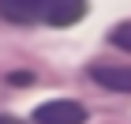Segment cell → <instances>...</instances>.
Wrapping results in <instances>:
<instances>
[{"instance_id":"cell-6","label":"cell","mask_w":131,"mask_h":124,"mask_svg":"<svg viewBox=\"0 0 131 124\" xmlns=\"http://www.w3.org/2000/svg\"><path fill=\"white\" fill-rule=\"evenodd\" d=\"M11 83H15V87H30L34 75H30V72H15V75H11Z\"/></svg>"},{"instance_id":"cell-5","label":"cell","mask_w":131,"mask_h":124,"mask_svg":"<svg viewBox=\"0 0 131 124\" xmlns=\"http://www.w3.org/2000/svg\"><path fill=\"white\" fill-rule=\"evenodd\" d=\"M109 41H112V45H120V49H127V53H131V23H120V26H112Z\"/></svg>"},{"instance_id":"cell-3","label":"cell","mask_w":131,"mask_h":124,"mask_svg":"<svg viewBox=\"0 0 131 124\" xmlns=\"http://www.w3.org/2000/svg\"><path fill=\"white\" fill-rule=\"evenodd\" d=\"M86 11V0H45V23L52 26H75Z\"/></svg>"},{"instance_id":"cell-4","label":"cell","mask_w":131,"mask_h":124,"mask_svg":"<svg viewBox=\"0 0 131 124\" xmlns=\"http://www.w3.org/2000/svg\"><path fill=\"white\" fill-rule=\"evenodd\" d=\"M90 75H94V83L105 87V90H124V94H131V68H127V64H94Z\"/></svg>"},{"instance_id":"cell-7","label":"cell","mask_w":131,"mask_h":124,"mask_svg":"<svg viewBox=\"0 0 131 124\" xmlns=\"http://www.w3.org/2000/svg\"><path fill=\"white\" fill-rule=\"evenodd\" d=\"M0 124H15V120H11V117H0Z\"/></svg>"},{"instance_id":"cell-1","label":"cell","mask_w":131,"mask_h":124,"mask_svg":"<svg viewBox=\"0 0 131 124\" xmlns=\"http://www.w3.org/2000/svg\"><path fill=\"white\" fill-rule=\"evenodd\" d=\"M34 124H86V109L71 98H56L34 109Z\"/></svg>"},{"instance_id":"cell-2","label":"cell","mask_w":131,"mask_h":124,"mask_svg":"<svg viewBox=\"0 0 131 124\" xmlns=\"http://www.w3.org/2000/svg\"><path fill=\"white\" fill-rule=\"evenodd\" d=\"M0 19L15 23V26H30L45 19V0H0Z\"/></svg>"}]
</instances>
